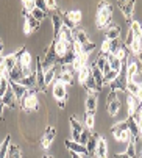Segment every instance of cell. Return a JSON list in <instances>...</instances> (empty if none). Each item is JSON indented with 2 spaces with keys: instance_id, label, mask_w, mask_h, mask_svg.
I'll return each mask as SVG.
<instances>
[{
  "instance_id": "obj_1",
  "label": "cell",
  "mask_w": 142,
  "mask_h": 158,
  "mask_svg": "<svg viewBox=\"0 0 142 158\" xmlns=\"http://www.w3.org/2000/svg\"><path fill=\"white\" fill-rule=\"evenodd\" d=\"M112 19V6L108 2H100L97 8V27L100 30L106 28Z\"/></svg>"
},
{
  "instance_id": "obj_2",
  "label": "cell",
  "mask_w": 142,
  "mask_h": 158,
  "mask_svg": "<svg viewBox=\"0 0 142 158\" xmlns=\"http://www.w3.org/2000/svg\"><path fill=\"white\" fill-rule=\"evenodd\" d=\"M20 108L25 111H38L39 110V100L36 96V89H28L27 96L20 100Z\"/></svg>"
},
{
  "instance_id": "obj_3",
  "label": "cell",
  "mask_w": 142,
  "mask_h": 158,
  "mask_svg": "<svg viewBox=\"0 0 142 158\" xmlns=\"http://www.w3.org/2000/svg\"><path fill=\"white\" fill-rule=\"evenodd\" d=\"M111 133H112V136H114L117 141L128 143V141L131 139V133H130V130H128V125H127V122H119V124L112 125V128H111Z\"/></svg>"
},
{
  "instance_id": "obj_4",
  "label": "cell",
  "mask_w": 142,
  "mask_h": 158,
  "mask_svg": "<svg viewBox=\"0 0 142 158\" xmlns=\"http://www.w3.org/2000/svg\"><path fill=\"white\" fill-rule=\"evenodd\" d=\"M81 11L80 10H72V11H67L63 14V22H64V27H67L69 30H75V27L81 22Z\"/></svg>"
},
{
  "instance_id": "obj_5",
  "label": "cell",
  "mask_w": 142,
  "mask_h": 158,
  "mask_svg": "<svg viewBox=\"0 0 142 158\" xmlns=\"http://www.w3.org/2000/svg\"><path fill=\"white\" fill-rule=\"evenodd\" d=\"M140 63L137 61V58L134 55H130L127 63H125V74H127V80L128 81H133L134 77L140 72Z\"/></svg>"
},
{
  "instance_id": "obj_6",
  "label": "cell",
  "mask_w": 142,
  "mask_h": 158,
  "mask_svg": "<svg viewBox=\"0 0 142 158\" xmlns=\"http://www.w3.org/2000/svg\"><path fill=\"white\" fill-rule=\"evenodd\" d=\"M19 64H20V67H22V72H23V77H28V75L34 74V69H33V64H31V55H30V52H27L25 49H22V52H20Z\"/></svg>"
},
{
  "instance_id": "obj_7",
  "label": "cell",
  "mask_w": 142,
  "mask_h": 158,
  "mask_svg": "<svg viewBox=\"0 0 142 158\" xmlns=\"http://www.w3.org/2000/svg\"><path fill=\"white\" fill-rule=\"evenodd\" d=\"M41 63H42V69H44V72H45V71H49V69H52L53 66L58 64V55H56V52H55V49H53L52 44H50L49 47H47V50H45V56H44V60H41Z\"/></svg>"
},
{
  "instance_id": "obj_8",
  "label": "cell",
  "mask_w": 142,
  "mask_h": 158,
  "mask_svg": "<svg viewBox=\"0 0 142 158\" xmlns=\"http://www.w3.org/2000/svg\"><path fill=\"white\" fill-rule=\"evenodd\" d=\"M52 46H53V49H55V52H56V55H58V60H59V58H63L69 50L74 49V42L69 44V42H66V41H63V39H53Z\"/></svg>"
},
{
  "instance_id": "obj_9",
  "label": "cell",
  "mask_w": 142,
  "mask_h": 158,
  "mask_svg": "<svg viewBox=\"0 0 142 158\" xmlns=\"http://www.w3.org/2000/svg\"><path fill=\"white\" fill-rule=\"evenodd\" d=\"M34 71H36V88L39 89V91L45 93L47 91V86H45V81H44V69H42V63L41 60L38 58L36 60V64H34Z\"/></svg>"
},
{
  "instance_id": "obj_10",
  "label": "cell",
  "mask_w": 142,
  "mask_h": 158,
  "mask_svg": "<svg viewBox=\"0 0 142 158\" xmlns=\"http://www.w3.org/2000/svg\"><path fill=\"white\" fill-rule=\"evenodd\" d=\"M55 136H56V128L52 127V125L47 127L45 131H44V135H42V139H41V144H42V149H44V150H47V149L52 146Z\"/></svg>"
},
{
  "instance_id": "obj_11",
  "label": "cell",
  "mask_w": 142,
  "mask_h": 158,
  "mask_svg": "<svg viewBox=\"0 0 142 158\" xmlns=\"http://www.w3.org/2000/svg\"><path fill=\"white\" fill-rule=\"evenodd\" d=\"M20 52H22V49L20 50H17L16 53H11V55H6V56H3V64H5V67H6V71H8V74L14 69V67L19 64V58H20Z\"/></svg>"
},
{
  "instance_id": "obj_12",
  "label": "cell",
  "mask_w": 142,
  "mask_h": 158,
  "mask_svg": "<svg viewBox=\"0 0 142 158\" xmlns=\"http://www.w3.org/2000/svg\"><path fill=\"white\" fill-rule=\"evenodd\" d=\"M64 144H66V147L70 150V153H77V155H81V156H86V155H87L86 146H81L80 143H77V141H74V139H67Z\"/></svg>"
},
{
  "instance_id": "obj_13",
  "label": "cell",
  "mask_w": 142,
  "mask_h": 158,
  "mask_svg": "<svg viewBox=\"0 0 142 158\" xmlns=\"http://www.w3.org/2000/svg\"><path fill=\"white\" fill-rule=\"evenodd\" d=\"M83 130H84V127L81 125V122H80L75 116L70 118V131H72V139H74V141L78 143L80 135L83 133Z\"/></svg>"
},
{
  "instance_id": "obj_14",
  "label": "cell",
  "mask_w": 142,
  "mask_h": 158,
  "mask_svg": "<svg viewBox=\"0 0 142 158\" xmlns=\"http://www.w3.org/2000/svg\"><path fill=\"white\" fill-rule=\"evenodd\" d=\"M53 97L58 102H66V99H67V89H66V86L63 83L53 81Z\"/></svg>"
},
{
  "instance_id": "obj_15",
  "label": "cell",
  "mask_w": 142,
  "mask_h": 158,
  "mask_svg": "<svg viewBox=\"0 0 142 158\" xmlns=\"http://www.w3.org/2000/svg\"><path fill=\"white\" fill-rule=\"evenodd\" d=\"M119 5V8L122 10V13H124V16H125V19L130 22H133V11H134V2H119L117 3Z\"/></svg>"
},
{
  "instance_id": "obj_16",
  "label": "cell",
  "mask_w": 142,
  "mask_h": 158,
  "mask_svg": "<svg viewBox=\"0 0 142 158\" xmlns=\"http://www.w3.org/2000/svg\"><path fill=\"white\" fill-rule=\"evenodd\" d=\"M97 105H99L97 94H95V93H87L86 100H84L86 111H87V113H95V111H97Z\"/></svg>"
},
{
  "instance_id": "obj_17",
  "label": "cell",
  "mask_w": 142,
  "mask_h": 158,
  "mask_svg": "<svg viewBox=\"0 0 142 158\" xmlns=\"http://www.w3.org/2000/svg\"><path fill=\"white\" fill-rule=\"evenodd\" d=\"M127 74H119V77H117L112 83H111V91H125L127 89Z\"/></svg>"
},
{
  "instance_id": "obj_18",
  "label": "cell",
  "mask_w": 142,
  "mask_h": 158,
  "mask_svg": "<svg viewBox=\"0 0 142 158\" xmlns=\"http://www.w3.org/2000/svg\"><path fill=\"white\" fill-rule=\"evenodd\" d=\"M52 25H53V35H55V38H56V36L59 35L61 28L64 27L61 11H56V13H53V14H52Z\"/></svg>"
},
{
  "instance_id": "obj_19",
  "label": "cell",
  "mask_w": 142,
  "mask_h": 158,
  "mask_svg": "<svg viewBox=\"0 0 142 158\" xmlns=\"http://www.w3.org/2000/svg\"><path fill=\"white\" fill-rule=\"evenodd\" d=\"M39 28V20H36L31 14L25 17V25H23V33L25 35H30L33 31H36Z\"/></svg>"
},
{
  "instance_id": "obj_20",
  "label": "cell",
  "mask_w": 142,
  "mask_h": 158,
  "mask_svg": "<svg viewBox=\"0 0 142 158\" xmlns=\"http://www.w3.org/2000/svg\"><path fill=\"white\" fill-rule=\"evenodd\" d=\"M108 143L105 141V138H99L97 141V149H95V158H108Z\"/></svg>"
},
{
  "instance_id": "obj_21",
  "label": "cell",
  "mask_w": 142,
  "mask_h": 158,
  "mask_svg": "<svg viewBox=\"0 0 142 158\" xmlns=\"http://www.w3.org/2000/svg\"><path fill=\"white\" fill-rule=\"evenodd\" d=\"M10 88L13 89V93H14L17 100H22L23 97L27 96V93H28V89L25 86H22L20 83H16V81H10Z\"/></svg>"
},
{
  "instance_id": "obj_22",
  "label": "cell",
  "mask_w": 142,
  "mask_h": 158,
  "mask_svg": "<svg viewBox=\"0 0 142 158\" xmlns=\"http://www.w3.org/2000/svg\"><path fill=\"white\" fill-rule=\"evenodd\" d=\"M99 138H100V135H97V133H91V136H89V139H87V143H86V150H87V155H95V149H97V141H99Z\"/></svg>"
},
{
  "instance_id": "obj_23",
  "label": "cell",
  "mask_w": 142,
  "mask_h": 158,
  "mask_svg": "<svg viewBox=\"0 0 142 158\" xmlns=\"http://www.w3.org/2000/svg\"><path fill=\"white\" fill-rule=\"evenodd\" d=\"M105 36H106L108 41L119 39V36H120V27L119 25H108L105 28Z\"/></svg>"
},
{
  "instance_id": "obj_24",
  "label": "cell",
  "mask_w": 142,
  "mask_h": 158,
  "mask_svg": "<svg viewBox=\"0 0 142 158\" xmlns=\"http://www.w3.org/2000/svg\"><path fill=\"white\" fill-rule=\"evenodd\" d=\"M77 74H78V81L84 86V83H86V81L91 78V75H92V67H91L89 64H86V66L81 67Z\"/></svg>"
},
{
  "instance_id": "obj_25",
  "label": "cell",
  "mask_w": 142,
  "mask_h": 158,
  "mask_svg": "<svg viewBox=\"0 0 142 158\" xmlns=\"http://www.w3.org/2000/svg\"><path fill=\"white\" fill-rule=\"evenodd\" d=\"M55 81H59V83H63L67 88L69 85L74 83V77H72V74H69V72H56Z\"/></svg>"
},
{
  "instance_id": "obj_26",
  "label": "cell",
  "mask_w": 142,
  "mask_h": 158,
  "mask_svg": "<svg viewBox=\"0 0 142 158\" xmlns=\"http://www.w3.org/2000/svg\"><path fill=\"white\" fill-rule=\"evenodd\" d=\"M127 91H128L130 96L139 99V97H140V83H137V81H134V80H133V81H128V83H127Z\"/></svg>"
},
{
  "instance_id": "obj_27",
  "label": "cell",
  "mask_w": 142,
  "mask_h": 158,
  "mask_svg": "<svg viewBox=\"0 0 142 158\" xmlns=\"http://www.w3.org/2000/svg\"><path fill=\"white\" fill-rule=\"evenodd\" d=\"M2 100H3V105L5 106H10V108H14L16 106V96H14V93H13V89L11 88H8V91L5 93V96L2 97Z\"/></svg>"
},
{
  "instance_id": "obj_28",
  "label": "cell",
  "mask_w": 142,
  "mask_h": 158,
  "mask_svg": "<svg viewBox=\"0 0 142 158\" xmlns=\"http://www.w3.org/2000/svg\"><path fill=\"white\" fill-rule=\"evenodd\" d=\"M108 64L111 67V71H116V72H120L122 71V66H124V63L117 58L116 55H108Z\"/></svg>"
},
{
  "instance_id": "obj_29",
  "label": "cell",
  "mask_w": 142,
  "mask_h": 158,
  "mask_svg": "<svg viewBox=\"0 0 142 158\" xmlns=\"http://www.w3.org/2000/svg\"><path fill=\"white\" fill-rule=\"evenodd\" d=\"M55 39H63V41H66V42H69V44H72V42H74V31L69 30L67 27H63L61 31H59V35H58Z\"/></svg>"
},
{
  "instance_id": "obj_30",
  "label": "cell",
  "mask_w": 142,
  "mask_h": 158,
  "mask_svg": "<svg viewBox=\"0 0 142 158\" xmlns=\"http://www.w3.org/2000/svg\"><path fill=\"white\" fill-rule=\"evenodd\" d=\"M91 67H92V78L95 80L97 88H99V89H102V88H103V72L99 69L97 66H94V64H92Z\"/></svg>"
},
{
  "instance_id": "obj_31",
  "label": "cell",
  "mask_w": 142,
  "mask_h": 158,
  "mask_svg": "<svg viewBox=\"0 0 142 158\" xmlns=\"http://www.w3.org/2000/svg\"><path fill=\"white\" fill-rule=\"evenodd\" d=\"M74 41L80 46H84V44L89 42V38H87V33L84 30H74Z\"/></svg>"
},
{
  "instance_id": "obj_32",
  "label": "cell",
  "mask_w": 142,
  "mask_h": 158,
  "mask_svg": "<svg viewBox=\"0 0 142 158\" xmlns=\"http://www.w3.org/2000/svg\"><path fill=\"white\" fill-rule=\"evenodd\" d=\"M125 122H127V125H128V130H130V133H131V136H133V138H139V127H137L136 121L133 119V116H128V119H127Z\"/></svg>"
},
{
  "instance_id": "obj_33",
  "label": "cell",
  "mask_w": 142,
  "mask_h": 158,
  "mask_svg": "<svg viewBox=\"0 0 142 158\" xmlns=\"http://www.w3.org/2000/svg\"><path fill=\"white\" fill-rule=\"evenodd\" d=\"M120 106H122V103H120L119 99H117V100H112V102H109V103H106V110H108V113H109V116H116L117 113H119Z\"/></svg>"
},
{
  "instance_id": "obj_34",
  "label": "cell",
  "mask_w": 142,
  "mask_h": 158,
  "mask_svg": "<svg viewBox=\"0 0 142 158\" xmlns=\"http://www.w3.org/2000/svg\"><path fill=\"white\" fill-rule=\"evenodd\" d=\"M10 144H11V136H10V135H6L5 139H3V143L0 144V158H6Z\"/></svg>"
},
{
  "instance_id": "obj_35",
  "label": "cell",
  "mask_w": 142,
  "mask_h": 158,
  "mask_svg": "<svg viewBox=\"0 0 142 158\" xmlns=\"http://www.w3.org/2000/svg\"><path fill=\"white\" fill-rule=\"evenodd\" d=\"M55 77H56V66H53L52 69H49V71H45V74H44L45 86H49L52 81H55Z\"/></svg>"
},
{
  "instance_id": "obj_36",
  "label": "cell",
  "mask_w": 142,
  "mask_h": 158,
  "mask_svg": "<svg viewBox=\"0 0 142 158\" xmlns=\"http://www.w3.org/2000/svg\"><path fill=\"white\" fill-rule=\"evenodd\" d=\"M130 31L133 33L134 38H140V35H142V24L137 22V20H133L130 24Z\"/></svg>"
},
{
  "instance_id": "obj_37",
  "label": "cell",
  "mask_w": 142,
  "mask_h": 158,
  "mask_svg": "<svg viewBox=\"0 0 142 158\" xmlns=\"http://www.w3.org/2000/svg\"><path fill=\"white\" fill-rule=\"evenodd\" d=\"M84 125L86 128L91 131L94 128V125H95V113H87L86 111V116H84Z\"/></svg>"
},
{
  "instance_id": "obj_38",
  "label": "cell",
  "mask_w": 142,
  "mask_h": 158,
  "mask_svg": "<svg viewBox=\"0 0 142 158\" xmlns=\"http://www.w3.org/2000/svg\"><path fill=\"white\" fill-rule=\"evenodd\" d=\"M119 74L120 72H116V71H111V69L108 72H105L103 74V85H111L117 77H119Z\"/></svg>"
},
{
  "instance_id": "obj_39",
  "label": "cell",
  "mask_w": 142,
  "mask_h": 158,
  "mask_svg": "<svg viewBox=\"0 0 142 158\" xmlns=\"http://www.w3.org/2000/svg\"><path fill=\"white\" fill-rule=\"evenodd\" d=\"M106 64H108V55H105V53L100 52V55L97 56V60H95V63H94V66H97L99 69L103 72V69H105Z\"/></svg>"
},
{
  "instance_id": "obj_40",
  "label": "cell",
  "mask_w": 142,
  "mask_h": 158,
  "mask_svg": "<svg viewBox=\"0 0 142 158\" xmlns=\"http://www.w3.org/2000/svg\"><path fill=\"white\" fill-rule=\"evenodd\" d=\"M130 158H136V138L131 136V139L128 141V147H127V152H125Z\"/></svg>"
},
{
  "instance_id": "obj_41",
  "label": "cell",
  "mask_w": 142,
  "mask_h": 158,
  "mask_svg": "<svg viewBox=\"0 0 142 158\" xmlns=\"http://www.w3.org/2000/svg\"><path fill=\"white\" fill-rule=\"evenodd\" d=\"M6 158H22V153L19 150V146L16 144H10V149H8V155Z\"/></svg>"
},
{
  "instance_id": "obj_42",
  "label": "cell",
  "mask_w": 142,
  "mask_h": 158,
  "mask_svg": "<svg viewBox=\"0 0 142 158\" xmlns=\"http://www.w3.org/2000/svg\"><path fill=\"white\" fill-rule=\"evenodd\" d=\"M22 8H23V16H30L31 11L36 8V3L34 2H28V0H25V2H22Z\"/></svg>"
},
{
  "instance_id": "obj_43",
  "label": "cell",
  "mask_w": 142,
  "mask_h": 158,
  "mask_svg": "<svg viewBox=\"0 0 142 158\" xmlns=\"http://www.w3.org/2000/svg\"><path fill=\"white\" fill-rule=\"evenodd\" d=\"M8 88H10V78L8 77L0 78V97L5 96V93L8 91Z\"/></svg>"
},
{
  "instance_id": "obj_44",
  "label": "cell",
  "mask_w": 142,
  "mask_h": 158,
  "mask_svg": "<svg viewBox=\"0 0 142 158\" xmlns=\"http://www.w3.org/2000/svg\"><path fill=\"white\" fill-rule=\"evenodd\" d=\"M31 16H33L36 20H39V22H41L42 19H45V17H47V13H44V11H42V10H39V8H34V10L31 11Z\"/></svg>"
},
{
  "instance_id": "obj_45",
  "label": "cell",
  "mask_w": 142,
  "mask_h": 158,
  "mask_svg": "<svg viewBox=\"0 0 142 158\" xmlns=\"http://www.w3.org/2000/svg\"><path fill=\"white\" fill-rule=\"evenodd\" d=\"M89 136H91V131H89L87 128H84V130H83V133L80 135V139H78V143H80L81 146H86V143H87Z\"/></svg>"
},
{
  "instance_id": "obj_46",
  "label": "cell",
  "mask_w": 142,
  "mask_h": 158,
  "mask_svg": "<svg viewBox=\"0 0 142 158\" xmlns=\"http://www.w3.org/2000/svg\"><path fill=\"white\" fill-rule=\"evenodd\" d=\"M92 50H95V44H94L92 41H89L87 44H84V46H81V52H84V53H91Z\"/></svg>"
},
{
  "instance_id": "obj_47",
  "label": "cell",
  "mask_w": 142,
  "mask_h": 158,
  "mask_svg": "<svg viewBox=\"0 0 142 158\" xmlns=\"http://www.w3.org/2000/svg\"><path fill=\"white\" fill-rule=\"evenodd\" d=\"M36 8H39V10H42L44 13H47V14H49V10H47V5H45V2H44V0H36Z\"/></svg>"
},
{
  "instance_id": "obj_48",
  "label": "cell",
  "mask_w": 142,
  "mask_h": 158,
  "mask_svg": "<svg viewBox=\"0 0 142 158\" xmlns=\"http://www.w3.org/2000/svg\"><path fill=\"white\" fill-rule=\"evenodd\" d=\"M3 77H8V71H6V67L3 64V58L0 60V78H3Z\"/></svg>"
},
{
  "instance_id": "obj_49",
  "label": "cell",
  "mask_w": 142,
  "mask_h": 158,
  "mask_svg": "<svg viewBox=\"0 0 142 158\" xmlns=\"http://www.w3.org/2000/svg\"><path fill=\"white\" fill-rule=\"evenodd\" d=\"M112 100H117V91H111V89H109V94H108L106 103H109V102H112Z\"/></svg>"
},
{
  "instance_id": "obj_50",
  "label": "cell",
  "mask_w": 142,
  "mask_h": 158,
  "mask_svg": "<svg viewBox=\"0 0 142 158\" xmlns=\"http://www.w3.org/2000/svg\"><path fill=\"white\" fill-rule=\"evenodd\" d=\"M3 108H5V105H3L2 97H0V119H3Z\"/></svg>"
},
{
  "instance_id": "obj_51",
  "label": "cell",
  "mask_w": 142,
  "mask_h": 158,
  "mask_svg": "<svg viewBox=\"0 0 142 158\" xmlns=\"http://www.w3.org/2000/svg\"><path fill=\"white\" fill-rule=\"evenodd\" d=\"M114 158H130V156H128L125 152H120V153H116V155H114Z\"/></svg>"
},
{
  "instance_id": "obj_52",
  "label": "cell",
  "mask_w": 142,
  "mask_h": 158,
  "mask_svg": "<svg viewBox=\"0 0 142 158\" xmlns=\"http://www.w3.org/2000/svg\"><path fill=\"white\" fill-rule=\"evenodd\" d=\"M136 58H137V61H139V63L142 64V50H140V52H139V53L136 55Z\"/></svg>"
},
{
  "instance_id": "obj_53",
  "label": "cell",
  "mask_w": 142,
  "mask_h": 158,
  "mask_svg": "<svg viewBox=\"0 0 142 158\" xmlns=\"http://www.w3.org/2000/svg\"><path fill=\"white\" fill-rule=\"evenodd\" d=\"M72 155V158H84V156H81V155H77V153H70Z\"/></svg>"
},
{
  "instance_id": "obj_54",
  "label": "cell",
  "mask_w": 142,
  "mask_h": 158,
  "mask_svg": "<svg viewBox=\"0 0 142 158\" xmlns=\"http://www.w3.org/2000/svg\"><path fill=\"white\" fill-rule=\"evenodd\" d=\"M58 106H59V108H64V106H66V102H58Z\"/></svg>"
},
{
  "instance_id": "obj_55",
  "label": "cell",
  "mask_w": 142,
  "mask_h": 158,
  "mask_svg": "<svg viewBox=\"0 0 142 158\" xmlns=\"http://www.w3.org/2000/svg\"><path fill=\"white\" fill-rule=\"evenodd\" d=\"M139 100L142 102V83H140V97H139Z\"/></svg>"
},
{
  "instance_id": "obj_56",
  "label": "cell",
  "mask_w": 142,
  "mask_h": 158,
  "mask_svg": "<svg viewBox=\"0 0 142 158\" xmlns=\"http://www.w3.org/2000/svg\"><path fill=\"white\" fill-rule=\"evenodd\" d=\"M2 49H3V42L0 41V53H2Z\"/></svg>"
},
{
  "instance_id": "obj_57",
  "label": "cell",
  "mask_w": 142,
  "mask_h": 158,
  "mask_svg": "<svg viewBox=\"0 0 142 158\" xmlns=\"http://www.w3.org/2000/svg\"><path fill=\"white\" fill-rule=\"evenodd\" d=\"M42 158H53V156H49V155H47V156H42Z\"/></svg>"
},
{
  "instance_id": "obj_58",
  "label": "cell",
  "mask_w": 142,
  "mask_h": 158,
  "mask_svg": "<svg viewBox=\"0 0 142 158\" xmlns=\"http://www.w3.org/2000/svg\"><path fill=\"white\" fill-rule=\"evenodd\" d=\"M0 55H2V53H0ZM0 60H2V56H0Z\"/></svg>"
},
{
  "instance_id": "obj_59",
  "label": "cell",
  "mask_w": 142,
  "mask_h": 158,
  "mask_svg": "<svg viewBox=\"0 0 142 158\" xmlns=\"http://www.w3.org/2000/svg\"><path fill=\"white\" fill-rule=\"evenodd\" d=\"M140 158H142V156H140Z\"/></svg>"
}]
</instances>
